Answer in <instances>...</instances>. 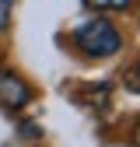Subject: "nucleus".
<instances>
[{
    "mask_svg": "<svg viewBox=\"0 0 140 147\" xmlns=\"http://www.w3.org/2000/svg\"><path fill=\"white\" fill-rule=\"evenodd\" d=\"M74 46L91 60H109L122 49V32L109 21V18H91L74 32Z\"/></svg>",
    "mask_w": 140,
    "mask_h": 147,
    "instance_id": "1",
    "label": "nucleus"
},
{
    "mask_svg": "<svg viewBox=\"0 0 140 147\" xmlns=\"http://www.w3.org/2000/svg\"><path fill=\"white\" fill-rule=\"evenodd\" d=\"M32 102V84L21 77L18 70H0V109H25Z\"/></svg>",
    "mask_w": 140,
    "mask_h": 147,
    "instance_id": "2",
    "label": "nucleus"
},
{
    "mask_svg": "<svg viewBox=\"0 0 140 147\" xmlns=\"http://www.w3.org/2000/svg\"><path fill=\"white\" fill-rule=\"evenodd\" d=\"M88 7H95V11H130L133 0H84Z\"/></svg>",
    "mask_w": 140,
    "mask_h": 147,
    "instance_id": "3",
    "label": "nucleus"
},
{
    "mask_svg": "<svg viewBox=\"0 0 140 147\" xmlns=\"http://www.w3.org/2000/svg\"><path fill=\"white\" fill-rule=\"evenodd\" d=\"M11 14H14V0H0V32L11 28Z\"/></svg>",
    "mask_w": 140,
    "mask_h": 147,
    "instance_id": "4",
    "label": "nucleus"
},
{
    "mask_svg": "<svg viewBox=\"0 0 140 147\" xmlns=\"http://www.w3.org/2000/svg\"><path fill=\"white\" fill-rule=\"evenodd\" d=\"M126 84H130L133 91H140V63H137V67H133V70L126 74Z\"/></svg>",
    "mask_w": 140,
    "mask_h": 147,
    "instance_id": "5",
    "label": "nucleus"
},
{
    "mask_svg": "<svg viewBox=\"0 0 140 147\" xmlns=\"http://www.w3.org/2000/svg\"><path fill=\"white\" fill-rule=\"evenodd\" d=\"M133 147H140V123H137V130H133Z\"/></svg>",
    "mask_w": 140,
    "mask_h": 147,
    "instance_id": "6",
    "label": "nucleus"
}]
</instances>
